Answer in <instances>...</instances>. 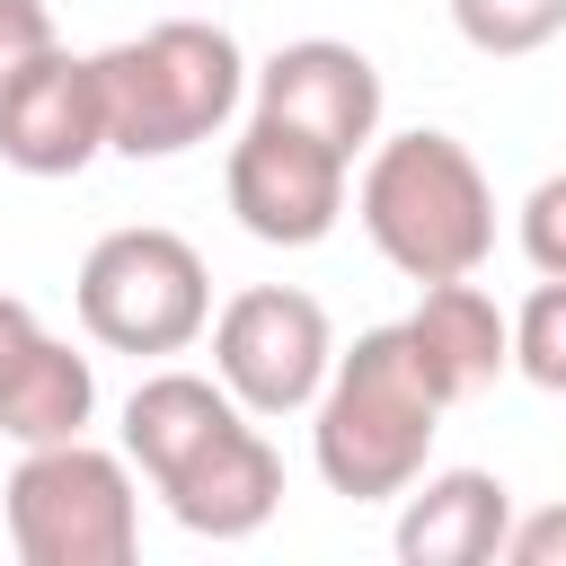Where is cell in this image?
Wrapping results in <instances>:
<instances>
[{
  "instance_id": "cell-1",
  "label": "cell",
  "mask_w": 566,
  "mask_h": 566,
  "mask_svg": "<svg viewBox=\"0 0 566 566\" xmlns=\"http://www.w3.org/2000/svg\"><path fill=\"white\" fill-rule=\"evenodd\" d=\"M433 433H442V398H433L407 327H363L310 398V460H318L327 495H345V504L407 495L424 478Z\"/></svg>"
},
{
  "instance_id": "cell-2",
  "label": "cell",
  "mask_w": 566,
  "mask_h": 566,
  "mask_svg": "<svg viewBox=\"0 0 566 566\" xmlns=\"http://www.w3.org/2000/svg\"><path fill=\"white\" fill-rule=\"evenodd\" d=\"M354 212L371 230V248L407 274V283H442V274H478L495 248V186L469 159L460 133H380L363 150L354 177Z\"/></svg>"
},
{
  "instance_id": "cell-3",
  "label": "cell",
  "mask_w": 566,
  "mask_h": 566,
  "mask_svg": "<svg viewBox=\"0 0 566 566\" xmlns=\"http://www.w3.org/2000/svg\"><path fill=\"white\" fill-rule=\"evenodd\" d=\"M88 62H97V106H106V150L124 159H177L212 142L248 97V53L212 18H159L150 35H124Z\"/></svg>"
},
{
  "instance_id": "cell-4",
  "label": "cell",
  "mask_w": 566,
  "mask_h": 566,
  "mask_svg": "<svg viewBox=\"0 0 566 566\" xmlns=\"http://www.w3.org/2000/svg\"><path fill=\"white\" fill-rule=\"evenodd\" d=\"M0 513H9V548L27 566H133V548H142L133 460L88 433L18 451Z\"/></svg>"
},
{
  "instance_id": "cell-5",
  "label": "cell",
  "mask_w": 566,
  "mask_h": 566,
  "mask_svg": "<svg viewBox=\"0 0 566 566\" xmlns=\"http://www.w3.org/2000/svg\"><path fill=\"white\" fill-rule=\"evenodd\" d=\"M71 301H80V327L106 354H186L212 327V274H203L195 239H177L159 221L106 230L80 256Z\"/></svg>"
},
{
  "instance_id": "cell-6",
  "label": "cell",
  "mask_w": 566,
  "mask_h": 566,
  "mask_svg": "<svg viewBox=\"0 0 566 566\" xmlns=\"http://www.w3.org/2000/svg\"><path fill=\"white\" fill-rule=\"evenodd\" d=\"M336 363V327L301 283H248L212 318V380L248 416H301Z\"/></svg>"
},
{
  "instance_id": "cell-7",
  "label": "cell",
  "mask_w": 566,
  "mask_h": 566,
  "mask_svg": "<svg viewBox=\"0 0 566 566\" xmlns=\"http://www.w3.org/2000/svg\"><path fill=\"white\" fill-rule=\"evenodd\" d=\"M345 177L354 159L274 124V115H248V133L230 142V168H221V195L239 212L248 239L265 248H318L336 221H345Z\"/></svg>"
},
{
  "instance_id": "cell-8",
  "label": "cell",
  "mask_w": 566,
  "mask_h": 566,
  "mask_svg": "<svg viewBox=\"0 0 566 566\" xmlns=\"http://www.w3.org/2000/svg\"><path fill=\"white\" fill-rule=\"evenodd\" d=\"M97 150H106V106L88 53L53 35L44 53L0 71V159L18 177H80Z\"/></svg>"
},
{
  "instance_id": "cell-9",
  "label": "cell",
  "mask_w": 566,
  "mask_h": 566,
  "mask_svg": "<svg viewBox=\"0 0 566 566\" xmlns=\"http://www.w3.org/2000/svg\"><path fill=\"white\" fill-rule=\"evenodd\" d=\"M248 97H256V115H274L345 159L380 142V71L345 35H301V44L265 53V71H248Z\"/></svg>"
},
{
  "instance_id": "cell-10",
  "label": "cell",
  "mask_w": 566,
  "mask_h": 566,
  "mask_svg": "<svg viewBox=\"0 0 566 566\" xmlns=\"http://www.w3.org/2000/svg\"><path fill=\"white\" fill-rule=\"evenodd\" d=\"M159 504L195 539H256L274 522V504H283V460L248 416H230L177 478H159Z\"/></svg>"
},
{
  "instance_id": "cell-11",
  "label": "cell",
  "mask_w": 566,
  "mask_h": 566,
  "mask_svg": "<svg viewBox=\"0 0 566 566\" xmlns=\"http://www.w3.org/2000/svg\"><path fill=\"white\" fill-rule=\"evenodd\" d=\"M398 327H407V345H416V363H424V380H433L442 407H460V398H478V389H495L513 371V318L469 274L424 283V301Z\"/></svg>"
},
{
  "instance_id": "cell-12",
  "label": "cell",
  "mask_w": 566,
  "mask_h": 566,
  "mask_svg": "<svg viewBox=\"0 0 566 566\" xmlns=\"http://www.w3.org/2000/svg\"><path fill=\"white\" fill-rule=\"evenodd\" d=\"M504 531H513V486L495 469H433L398 504L407 566H486V557H504Z\"/></svg>"
},
{
  "instance_id": "cell-13",
  "label": "cell",
  "mask_w": 566,
  "mask_h": 566,
  "mask_svg": "<svg viewBox=\"0 0 566 566\" xmlns=\"http://www.w3.org/2000/svg\"><path fill=\"white\" fill-rule=\"evenodd\" d=\"M230 416H248L221 380H203V371H150L133 398H124V460L159 486V478H177Z\"/></svg>"
},
{
  "instance_id": "cell-14",
  "label": "cell",
  "mask_w": 566,
  "mask_h": 566,
  "mask_svg": "<svg viewBox=\"0 0 566 566\" xmlns=\"http://www.w3.org/2000/svg\"><path fill=\"white\" fill-rule=\"evenodd\" d=\"M88 416H97V371H88V354H71L62 336H35V345L0 371V433H9L18 451L88 433Z\"/></svg>"
},
{
  "instance_id": "cell-15",
  "label": "cell",
  "mask_w": 566,
  "mask_h": 566,
  "mask_svg": "<svg viewBox=\"0 0 566 566\" xmlns=\"http://www.w3.org/2000/svg\"><path fill=\"white\" fill-rule=\"evenodd\" d=\"M451 27L486 62H522L566 35V0H451Z\"/></svg>"
},
{
  "instance_id": "cell-16",
  "label": "cell",
  "mask_w": 566,
  "mask_h": 566,
  "mask_svg": "<svg viewBox=\"0 0 566 566\" xmlns=\"http://www.w3.org/2000/svg\"><path fill=\"white\" fill-rule=\"evenodd\" d=\"M513 371L566 398V274H539V292L513 310Z\"/></svg>"
},
{
  "instance_id": "cell-17",
  "label": "cell",
  "mask_w": 566,
  "mask_h": 566,
  "mask_svg": "<svg viewBox=\"0 0 566 566\" xmlns=\"http://www.w3.org/2000/svg\"><path fill=\"white\" fill-rule=\"evenodd\" d=\"M522 256L531 274H566V168L522 195Z\"/></svg>"
},
{
  "instance_id": "cell-18",
  "label": "cell",
  "mask_w": 566,
  "mask_h": 566,
  "mask_svg": "<svg viewBox=\"0 0 566 566\" xmlns=\"http://www.w3.org/2000/svg\"><path fill=\"white\" fill-rule=\"evenodd\" d=\"M504 557H513V566H566V504L513 513V531H504Z\"/></svg>"
},
{
  "instance_id": "cell-19",
  "label": "cell",
  "mask_w": 566,
  "mask_h": 566,
  "mask_svg": "<svg viewBox=\"0 0 566 566\" xmlns=\"http://www.w3.org/2000/svg\"><path fill=\"white\" fill-rule=\"evenodd\" d=\"M44 44H53V9L44 0H0V71L44 53Z\"/></svg>"
},
{
  "instance_id": "cell-20",
  "label": "cell",
  "mask_w": 566,
  "mask_h": 566,
  "mask_svg": "<svg viewBox=\"0 0 566 566\" xmlns=\"http://www.w3.org/2000/svg\"><path fill=\"white\" fill-rule=\"evenodd\" d=\"M35 336H44V327H35V310H27L18 292H0V371H9V363H18Z\"/></svg>"
}]
</instances>
